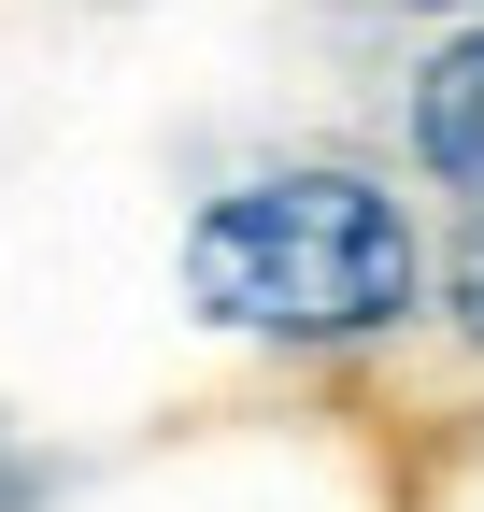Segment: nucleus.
I'll use <instances>...</instances> for the list:
<instances>
[{
  "label": "nucleus",
  "instance_id": "obj_2",
  "mask_svg": "<svg viewBox=\"0 0 484 512\" xmlns=\"http://www.w3.org/2000/svg\"><path fill=\"white\" fill-rule=\"evenodd\" d=\"M399 128H413V171H428V185H456V200L484 214V15L428 43V72H413Z\"/></svg>",
  "mask_w": 484,
  "mask_h": 512
},
{
  "label": "nucleus",
  "instance_id": "obj_4",
  "mask_svg": "<svg viewBox=\"0 0 484 512\" xmlns=\"http://www.w3.org/2000/svg\"><path fill=\"white\" fill-rule=\"evenodd\" d=\"M413 15H484V0H413Z\"/></svg>",
  "mask_w": 484,
  "mask_h": 512
},
{
  "label": "nucleus",
  "instance_id": "obj_1",
  "mask_svg": "<svg viewBox=\"0 0 484 512\" xmlns=\"http://www.w3.org/2000/svg\"><path fill=\"white\" fill-rule=\"evenodd\" d=\"M428 299V242H413V200L342 157H285L242 171L186 214V313L242 342H385L399 313Z\"/></svg>",
  "mask_w": 484,
  "mask_h": 512
},
{
  "label": "nucleus",
  "instance_id": "obj_3",
  "mask_svg": "<svg viewBox=\"0 0 484 512\" xmlns=\"http://www.w3.org/2000/svg\"><path fill=\"white\" fill-rule=\"evenodd\" d=\"M442 313H456V342L484 356V214L456 228V256H442Z\"/></svg>",
  "mask_w": 484,
  "mask_h": 512
}]
</instances>
